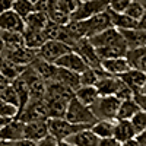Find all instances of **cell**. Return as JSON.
Returning <instances> with one entry per match:
<instances>
[{
    "label": "cell",
    "mask_w": 146,
    "mask_h": 146,
    "mask_svg": "<svg viewBox=\"0 0 146 146\" xmlns=\"http://www.w3.org/2000/svg\"><path fill=\"white\" fill-rule=\"evenodd\" d=\"M69 25L72 27V29L75 31L80 38H92L96 34H100L108 28L113 27L111 23V16H110V12L105 10L102 13H98L89 19L85 21H79V22H70Z\"/></svg>",
    "instance_id": "1"
},
{
    "label": "cell",
    "mask_w": 146,
    "mask_h": 146,
    "mask_svg": "<svg viewBox=\"0 0 146 146\" xmlns=\"http://www.w3.org/2000/svg\"><path fill=\"white\" fill-rule=\"evenodd\" d=\"M48 124V131L50 135L57 140V142H64L67 137H70L72 135H76L80 130L85 129H91V126H85V124H75L70 123L66 118H48L47 120Z\"/></svg>",
    "instance_id": "2"
},
{
    "label": "cell",
    "mask_w": 146,
    "mask_h": 146,
    "mask_svg": "<svg viewBox=\"0 0 146 146\" xmlns=\"http://www.w3.org/2000/svg\"><path fill=\"white\" fill-rule=\"evenodd\" d=\"M120 104H121V101L117 98L115 95H111V96H98V100L91 105V110H92L94 115L96 117V120L115 121Z\"/></svg>",
    "instance_id": "3"
},
{
    "label": "cell",
    "mask_w": 146,
    "mask_h": 146,
    "mask_svg": "<svg viewBox=\"0 0 146 146\" xmlns=\"http://www.w3.org/2000/svg\"><path fill=\"white\" fill-rule=\"evenodd\" d=\"M67 121L75 124H85V126H94L96 121V117L94 115L91 107L83 105L80 101H78L76 98H73L67 107V113L64 117Z\"/></svg>",
    "instance_id": "4"
},
{
    "label": "cell",
    "mask_w": 146,
    "mask_h": 146,
    "mask_svg": "<svg viewBox=\"0 0 146 146\" xmlns=\"http://www.w3.org/2000/svg\"><path fill=\"white\" fill-rule=\"evenodd\" d=\"M18 118L23 123H34V121H47L50 118L48 105L45 100H31L27 107L21 110Z\"/></svg>",
    "instance_id": "5"
},
{
    "label": "cell",
    "mask_w": 146,
    "mask_h": 146,
    "mask_svg": "<svg viewBox=\"0 0 146 146\" xmlns=\"http://www.w3.org/2000/svg\"><path fill=\"white\" fill-rule=\"evenodd\" d=\"M108 3H110V0H89V2H83L75 13H72L70 19L72 22L89 19L95 15L108 10Z\"/></svg>",
    "instance_id": "6"
},
{
    "label": "cell",
    "mask_w": 146,
    "mask_h": 146,
    "mask_svg": "<svg viewBox=\"0 0 146 146\" xmlns=\"http://www.w3.org/2000/svg\"><path fill=\"white\" fill-rule=\"evenodd\" d=\"M27 80L28 88H29V95L31 100H44L47 94V83L42 80V78L36 73L31 66H28L23 73L21 75Z\"/></svg>",
    "instance_id": "7"
},
{
    "label": "cell",
    "mask_w": 146,
    "mask_h": 146,
    "mask_svg": "<svg viewBox=\"0 0 146 146\" xmlns=\"http://www.w3.org/2000/svg\"><path fill=\"white\" fill-rule=\"evenodd\" d=\"M73 51V48L64 44L63 41H57V40H48L40 50L38 56L44 60H47L48 63H56L60 57H63L64 54Z\"/></svg>",
    "instance_id": "8"
},
{
    "label": "cell",
    "mask_w": 146,
    "mask_h": 146,
    "mask_svg": "<svg viewBox=\"0 0 146 146\" xmlns=\"http://www.w3.org/2000/svg\"><path fill=\"white\" fill-rule=\"evenodd\" d=\"M3 57L13 62L19 66H31L32 62L38 57V51L36 50H32V48H28V47H19V48H15V50H5L3 51Z\"/></svg>",
    "instance_id": "9"
},
{
    "label": "cell",
    "mask_w": 146,
    "mask_h": 146,
    "mask_svg": "<svg viewBox=\"0 0 146 146\" xmlns=\"http://www.w3.org/2000/svg\"><path fill=\"white\" fill-rule=\"evenodd\" d=\"M73 51H76L85 60V63H86L89 67H92V69H101V60H100L98 54H96L95 47L89 42L88 38H82L76 44V47L73 48Z\"/></svg>",
    "instance_id": "10"
},
{
    "label": "cell",
    "mask_w": 146,
    "mask_h": 146,
    "mask_svg": "<svg viewBox=\"0 0 146 146\" xmlns=\"http://www.w3.org/2000/svg\"><path fill=\"white\" fill-rule=\"evenodd\" d=\"M27 28L25 19L21 18L15 10H6L0 13V31L6 32H23Z\"/></svg>",
    "instance_id": "11"
},
{
    "label": "cell",
    "mask_w": 146,
    "mask_h": 146,
    "mask_svg": "<svg viewBox=\"0 0 146 146\" xmlns=\"http://www.w3.org/2000/svg\"><path fill=\"white\" fill-rule=\"evenodd\" d=\"M54 64L57 67H63V69L76 72V73H83L85 70L89 67L86 63H85V60L76 51H70V53L64 54L63 57H60Z\"/></svg>",
    "instance_id": "12"
},
{
    "label": "cell",
    "mask_w": 146,
    "mask_h": 146,
    "mask_svg": "<svg viewBox=\"0 0 146 146\" xmlns=\"http://www.w3.org/2000/svg\"><path fill=\"white\" fill-rule=\"evenodd\" d=\"M23 130H25V123L19 118L9 120L6 126L0 130V139L5 142H15L23 139Z\"/></svg>",
    "instance_id": "13"
},
{
    "label": "cell",
    "mask_w": 146,
    "mask_h": 146,
    "mask_svg": "<svg viewBox=\"0 0 146 146\" xmlns=\"http://www.w3.org/2000/svg\"><path fill=\"white\" fill-rule=\"evenodd\" d=\"M96 54H98L100 60H108V58H120V57H126L127 51H129V47L126 44V41L121 38L120 41L111 44V45H107V47H101V48H95Z\"/></svg>",
    "instance_id": "14"
},
{
    "label": "cell",
    "mask_w": 146,
    "mask_h": 146,
    "mask_svg": "<svg viewBox=\"0 0 146 146\" xmlns=\"http://www.w3.org/2000/svg\"><path fill=\"white\" fill-rule=\"evenodd\" d=\"M31 67L42 78V80H44L45 83L54 82L56 78H57V70H58V67H57L54 63H48L47 60L41 58L40 56L32 62Z\"/></svg>",
    "instance_id": "15"
},
{
    "label": "cell",
    "mask_w": 146,
    "mask_h": 146,
    "mask_svg": "<svg viewBox=\"0 0 146 146\" xmlns=\"http://www.w3.org/2000/svg\"><path fill=\"white\" fill-rule=\"evenodd\" d=\"M63 143L69 146H98L100 137L91 129H85L76 133V135H72L70 137H67Z\"/></svg>",
    "instance_id": "16"
},
{
    "label": "cell",
    "mask_w": 146,
    "mask_h": 146,
    "mask_svg": "<svg viewBox=\"0 0 146 146\" xmlns=\"http://www.w3.org/2000/svg\"><path fill=\"white\" fill-rule=\"evenodd\" d=\"M50 135L48 131L47 121H34V123H25L23 130V139H28L32 142H40L41 139Z\"/></svg>",
    "instance_id": "17"
},
{
    "label": "cell",
    "mask_w": 146,
    "mask_h": 146,
    "mask_svg": "<svg viewBox=\"0 0 146 146\" xmlns=\"http://www.w3.org/2000/svg\"><path fill=\"white\" fill-rule=\"evenodd\" d=\"M123 36H121L120 31L114 27L108 28L100 34H96L95 36H92V38H89V42L95 47V48H101V47H107V45H111L117 41H120Z\"/></svg>",
    "instance_id": "18"
},
{
    "label": "cell",
    "mask_w": 146,
    "mask_h": 146,
    "mask_svg": "<svg viewBox=\"0 0 146 146\" xmlns=\"http://www.w3.org/2000/svg\"><path fill=\"white\" fill-rule=\"evenodd\" d=\"M101 67H102V70L105 73H108V75H111V76H117V78L131 69L126 57L102 60V62H101Z\"/></svg>",
    "instance_id": "19"
},
{
    "label": "cell",
    "mask_w": 146,
    "mask_h": 146,
    "mask_svg": "<svg viewBox=\"0 0 146 146\" xmlns=\"http://www.w3.org/2000/svg\"><path fill=\"white\" fill-rule=\"evenodd\" d=\"M118 78L123 80L127 86H129L133 92H135V95H136V94L140 92L142 86H143L145 82H146V73H145V72H140V70H137V69H130L129 72L123 73V75L118 76Z\"/></svg>",
    "instance_id": "20"
},
{
    "label": "cell",
    "mask_w": 146,
    "mask_h": 146,
    "mask_svg": "<svg viewBox=\"0 0 146 146\" xmlns=\"http://www.w3.org/2000/svg\"><path fill=\"white\" fill-rule=\"evenodd\" d=\"M123 40L126 41L129 50L133 48H140L146 45V32L136 28V29H118Z\"/></svg>",
    "instance_id": "21"
},
{
    "label": "cell",
    "mask_w": 146,
    "mask_h": 146,
    "mask_svg": "<svg viewBox=\"0 0 146 146\" xmlns=\"http://www.w3.org/2000/svg\"><path fill=\"white\" fill-rule=\"evenodd\" d=\"M136 136H137V133L135 131V129H133L130 120H117V121H115L114 137H115L120 143L129 142V140H131V139H135Z\"/></svg>",
    "instance_id": "22"
},
{
    "label": "cell",
    "mask_w": 146,
    "mask_h": 146,
    "mask_svg": "<svg viewBox=\"0 0 146 146\" xmlns=\"http://www.w3.org/2000/svg\"><path fill=\"white\" fill-rule=\"evenodd\" d=\"M118 85H120V78L105 75V76L100 78L98 83L95 86L98 89L100 96H111V95H115V92L118 89Z\"/></svg>",
    "instance_id": "23"
},
{
    "label": "cell",
    "mask_w": 146,
    "mask_h": 146,
    "mask_svg": "<svg viewBox=\"0 0 146 146\" xmlns=\"http://www.w3.org/2000/svg\"><path fill=\"white\" fill-rule=\"evenodd\" d=\"M56 80L60 82L62 85H64V86L70 88L75 92L80 88V73L72 72V70H67V69H63V67H58Z\"/></svg>",
    "instance_id": "24"
},
{
    "label": "cell",
    "mask_w": 146,
    "mask_h": 146,
    "mask_svg": "<svg viewBox=\"0 0 146 146\" xmlns=\"http://www.w3.org/2000/svg\"><path fill=\"white\" fill-rule=\"evenodd\" d=\"M23 38H25V47L32 48V50H36V51L48 41L44 31L32 29V28H28V27L23 31Z\"/></svg>",
    "instance_id": "25"
},
{
    "label": "cell",
    "mask_w": 146,
    "mask_h": 146,
    "mask_svg": "<svg viewBox=\"0 0 146 146\" xmlns=\"http://www.w3.org/2000/svg\"><path fill=\"white\" fill-rule=\"evenodd\" d=\"M45 102L48 105V113L50 118H64L67 113V107L70 101L62 100V98H51V96H45Z\"/></svg>",
    "instance_id": "26"
},
{
    "label": "cell",
    "mask_w": 146,
    "mask_h": 146,
    "mask_svg": "<svg viewBox=\"0 0 146 146\" xmlns=\"http://www.w3.org/2000/svg\"><path fill=\"white\" fill-rule=\"evenodd\" d=\"M126 58L131 69H137V70L146 73V45L140 47V48L129 50L126 54Z\"/></svg>",
    "instance_id": "27"
},
{
    "label": "cell",
    "mask_w": 146,
    "mask_h": 146,
    "mask_svg": "<svg viewBox=\"0 0 146 146\" xmlns=\"http://www.w3.org/2000/svg\"><path fill=\"white\" fill-rule=\"evenodd\" d=\"M27 67L25 66H19V64L10 62V60H7V58H3L2 64H0V76H3L5 79H7L12 83L15 79H18L22 75L23 70H25Z\"/></svg>",
    "instance_id": "28"
},
{
    "label": "cell",
    "mask_w": 146,
    "mask_h": 146,
    "mask_svg": "<svg viewBox=\"0 0 146 146\" xmlns=\"http://www.w3.org/2000/svg\"><path fill=\"white\" fill-rule=\"evenodd\" d=\"M110 16H111L113 27L117 28V29H136V28H139V22L136 19L130 18L126 13H115V12H110Z\"/></svg>",
    "instance_id": "29"
},
{
    "label": "cell",
    "mask_w": 146,
    "mask_h": 146,
    "mask_svg": "<svg viewBox=\"0 0 146 146\" xmlns=\"http://www.w3.org/2000/svg\"><path fill=\"white\" fill-rule=\"evenodd\" d=\"M139 111H140V107L137 105L135 98L121 101L117 113V120H131Z\"/></svg>",
    "instance_id": "30"
},
{
    "label": "cell",
    "mask_w": 146,
    "mask_h": 146,
    "mask_svg": "<svg viewBox=\"0 0 146 146\" xmlns=\"http://www.w3.org/2000/svg\"><path fill=\"white\" fill-rule=\"evenodd\" d=\"M98 96H100V94H98L96 86H80L75 92V98L86 107H91L96 100H98Z\"/></svg>",
    "instance_id": "31"
},
{
    "label": "cell",
    "mask_w": 146,
    "mask_h": 146,
    "mask_svg": "<svg viewBox=\"0 0 146 146\" xmlns=\"http://www.w3.org/2000/svg\"><path fill=\"white\" fill-rule=\"evenodd\" d=\"M0 36L5 42V50H15V48L25 45L23 32H6L0 31Z\"/></svg>",
    "instance_id": "32"
},
{
    "label": "cell",
    "mask_w": 146,
    "mask_h": 146,
    "mask_svg": "<svg viewBox=\"0 0 146 146\" xmlns=\"http://www.w3.org/2000/svg\"><path fill=\"white\" fill-rule=\"evenodd\" d=\"M12 85H13V88L18 92V96H19V111H21V110H23L27 107V104L31 101L28 83H27V80L23 79L22 76H19L18 79H15L13 82H12Z\"/></svg>",
    "instance_id": "33"
},
{
    "label": "cell",
    "mask_w": 146,
    "mask_h": 146,
    "mask_svg": "<svg viewBox=\"0 0 146 146\" xmlns=\"http://www.w3.org/2000/svg\"><path fill=\"white\" fill-rule=\"evenodd\" d=\"M115 121H117V120H115ZM115 121L98 120V121H96V123L91 127V130H92L100 139L113 137V136H114V129H115Z\"/></svg>",
    "instance_id": "34"
},
{
    "label": "cell",
    "mask_w": 146,
    "mask_h": 146,
    "mask_svg": "<svg viewBox=\"0 0 146 146\" xmlns=\"http://www.w3.org/2000/svg\"><path fill=\"white\" fill-rule=\"evenodd\" d=\"M50 22V18L48 15L42 13V12H32V13L25 19V23L28 28H32V29H40V31H44L45 27L48 25Z\"/></svg>",
    "instance_id": "35"
},
{
    "label": "cell",
    "mask_w": 146,
    "mask_h": 146,
    "mask_svg": "<svg viewBox=\"0 0 146 146\" xmlns=\"http://www.w3.org/2000/svg\"><path fill=\"white\" fill-rule=\"evenodd\" d=\"M12 10H15L21 18L27 19L32 12H35V5L31 0H15L12 5Z\"/></svg>",
    "instance_id": "36"
},
{
    "label": "cell",
    "mask_w": 146,
    "mask_h": 146,
    "mask_svg": "<svg viewBox=\"0 0 146 146\" xmlns=\"http://www.w3.org/2000/svg\"><path fill=\"white\" fill-rule=\"evenodd\" d=\"M18 115H19V107L9 104L0 98V117L6 120H13L18 118Z\"/></svg>",
    "instance_id": "37"
},
{
    "label": "cell",
    "mask_w": 146,
    "mask_h": 146,
    "mask_svg": "<svg viewBox=\"0 0 146 146\" xmlns=\"http://www.w3.org/2000/svg\"><path fill=\"white\" fill-rule=\"evenodd\" d=\"M48 18H50L51 22L57 23V25H62V27H66L72 22L70 15L66 13V12H63L62 9H58V7H54L50 13H48Z\"/></svg>",
    "instance_id": "38"
},
{
    "label": "cell",
    "mask_w": 146,
    "mask_h": 146,
    "mask_svg": "<svg viewBox=\"0 0 146 146\" xmlns=\"http://www.w3.org/2000/svg\"><path fill=\"white\" fill-rule=\"evenodd\" d=\"M145 12H146V6H145V5H142V3H139V2H131L130 6L127 7V10L124 12V13L129 15L130 18H133V19H136V21L139 22V21L143 18Z\"/></svg>",
    "instance_id": "39"
},
{
    "label": "cell",
    "mask_w": 146,
    "mask_h": 146,
    "mask_svg": "<svg viewBox=\"0 0 146 146\" xmlns=\"http://www.w3.org/2000/svg\"><path fill=\"white\" fill-rule=\"evenodd\" d=\"M80 5H82L80 0H57V7L66 12V13H69L70 16L79 9Z\"/></svg>",
    "instance_id": "40"
},
{
    "label": "cell",
    "mask_w": 146,
    "mask_h": 146,
    "mask_svg": "<svg viewBox=\"0 0 146 146\" xmlns=\"http://www.w3.org/2000/svg\"><path fill=\"white\" fill-rule=\"evenodd\" d=\"M0 98H2L3 101H6V102H9V104H13V105L19 107V96H18V92H16V89L13 88L12 83L0 94Z\"/></svg>",
    "instance_id": "41"
},
{
    "label": "cell",
    "mask_w": 146,
    "mask_h": 146,
    "mask_svg": "<svg viewBox=\"0 0 146 146\" xmlns=\"http://www.w3.org/2000/svg\"><path fill=\"white\" fill-rule=\"evenodd\" d=\"M130 121H131V126H133V129H135V131L137 135H140L143 130H146V113L142 111V110Z\"/></svg>",
    "instance_id": "42"
},
{
    "label": "cell",
    "mask_w": 146,
    "mask_h": 146,
    "mask_svg": "<svg viewBox=\"0 0 146 146\" xmlns=\"http://www.w3.org/2000/svg\"><path fill=\"white\" fill-rule=\"evenodd\" d=\"M62 31H63V27L62 25H57V23H54V22L50 21V22H48V25L45 27V29H44V34L47 36V40H57L58 41Z\"/></svg>",
    "instance_id": "43"
},
{
    "label": "cell",
    "mask_w": 146,
    "mask_h": 146,
    "mask_svg": "<svg viewBox=\"0 0 146 146\" xmlns=\"http://www.w3.org/2000/svg\"><path fill=\"white\" fill-rule=\"evenodd\" d=\"M131 2L133 0H110L108 10L110 12H115V13H124Z\"/></svg>",
    "instance_id": "44"
},
{
    "label": "cell",
    "mask_w": 146,
    "mask_h": 146,
    "mask_svg": "<svg viewBox=\"0 0 146 146\" xmlns=\"http://www.w3.org/2000/svg\"><path fill=\"white\" fill-rule=\"evenodd\" d=\"M115 96L120 100V101H126V100H131L135 98V92H133L127 85L120 79V85H118V89L115 92Z\"/></svg>",
    "instance_id": "45"
},
{
    "label": "cell",
    "mask_w": 146,
    "mask_h": 146,
    "mask_svg": "<svg viewBox=\"0 0 146 146\" xmlns=\"http://www.w3.org/2000/svg\"><path fill=\"white\" fill-rule=\"evenodd\" d=\"M54 7H57V0H38V2L35 3V10L42 12L45 15L50 13Z\"/></svg>",
    "instance_id": "46"
},
{
    "label": "cell",
    "mask_w": 146,
    "mask_h": 146,
    "mask_svg": "<svg viewBox=\"0 0 146 146\" xmlns=\"http://www.w3.org/2000/svg\"><path fill=\"white\" fill-rule=\"evenodd\" d=\"M36 146H60V142H57L51 135H48L47 137L41 139L40 142H36Z\"/></svg>",
    "instance_id": "47"
},
{
    "label": "cell",
    "mask_w": 146,
    "mask_h": 146,
    "mask_svg": "<svg viewBox=\"0 0 146 146\" xmlns=\"http://www.w3.org/2000/svg\"><path fill=\"white\" fill-rule=\"evenodd\" d=\"M98 146H121V143L113 136V137L100 139V145H98Z\"/></svg>",
    "instance_id": "48"
},
{
    "label": "cell",
    "mask_w": 146,
    "mask_h": 146,
    "mask_svg": "<svg viewBox=\"0 0 146 146\" xmlns=\"http://www.w3.org/2000/svg\"><path fill=\"white\" fill-rule=\"evenodd\" d=\"M7 146H36V142H32L28 139H21L15 142H7Z\"/></svg>",
    "instance_id": "49"
},
{
    "label": "cell",
    "mask_w": 146,
    "mask_h": 146,
    "mask_svg": "<svg viewBox=\"0 0 146 146\" xmlns=\"http://www.w3.org/2000/svg\"><path fill=\"white\" fill-rule=\"evenodd\" d=\"M135 101L137 102V105L140 107L142 111L146 113V95H143V94H136V95H135Z\"/></svg>",
    "instance_id": "50"
},
{
    "label": "cell",
    "mask_w": 146,
    "mask_h": 146,
    "mask_svg": "<svg viewBox=\"0 0 146 146\" xmlns=\"http://www.w3.org/2000/svg\"><path fill=\"white\" fill-rule=\"evenodd\" d=\"M136 140H137V143L140 146H146V130H143L140 135L136 136Z\"/></svg>",
    "instance_id": "51"
},
{
    "label": "cell",
    "mask_w": 146,
    "mask_h": 146,
    "mask_svg": "<svg viewBox=\"0 0 146 146\" xmlns=\"http://www.w3.org/2000/svg\"><path fill=\"white\" fill-rule=\"evenodd\" d=\"M9 85H10V82H9L7 79H5L3 76H0V94H2V92L9 86Z\"/></svg>",
    "instance_id": "52"
},
{
    "label": "cell",
    "mask_w": 146,
    "mask_h": 146,
    "mask_svg": "<svg viewBox=\"0 0 146 146\" xmlns=\"http://www.w3.org/2000/svg\"><path fill=\"white\" fill-rule=\"evenodd\" d=\"M139 29H142V31H145V32H146V12H145L143 18L139 21Z\"/></svg>",
    "instance_id": "53"
},
{
    "label": "cell",
    "mask_w": 146,
    "mask_h": 146,
    "mask_svg": "<svg viewBox=\"0 0 146 146\" xmlns=\"http://www.w3.org/2000/svg\"><path fill=\"white\" fill-rule=\"evenodd\" d=\"M121 146H140V145L137 143V140H136V137H135V139H131V140H129V142L121 143Z\"/></svg>",
    "instance_id": "54"
},
{
    "label": "cell",
    "mask_w": 146,
    "mask_h": 146,
    "mask_svg": "<svg viewBox=\"0 0 146 146\" xmlns=\"http://www.w3.org/2000/svg\"><path fill=\"white\" fill-rule=\"evenodd\" d=\"M7 121H9V120H6V118H2V117H0V130H2V129L6 126Z\"/></svg>",
    "instance_id": "55"
},
{
    "label": "cell",
    "mask_w": 146,
    "mask_h": 146,
    "mask_svg": "<svg viewBox=\"0 0 146 146\" xmlns=\"http://www.w3.org/2000/svg\"><path fill=\"white\" fill-rule=\"evenodd\" d=\"M3 51H5V42L2 40V36H0V54H3Z\"/></svg>",
    "instance_id": "56"
},
{
    "label": "cell",
    "mask_w": 146,
    "mask_h": 146,
    "mask_svg": "<svg viewBox=\"0 0 146 146\" xmlns=\"http://www.w3.org/2000/svg\"><path fill=\"white\" fill-rule=\"evenodd\" d=\"M139 94H143V95H146V82H145V85L142 86V89H140V92Z\"/></svg>",
    "instance_id": "57"
},
{
    "label": "cell",
    "mask_w": 146,
    "mask_h": 146,
    "mask_svg": "<svg viewBox=\"0 0 146 146\" xmlns=\"http://www.w3.org/2000/svg\"><path fill=\"white\" fill-rule=\"evenodd\" d=\"M133 2H139V3H142V5L146 6V0H133Z\"/></svg>",
    "instance_id": "58"
},
{
    "label": "cell",
    "mask_w": 146,
    "mask_h": 146,
    "mask_svg": "<svg viewBox=\"0 0 146 146\" xmlns=\"http://www.w3.org/2000/svg\"><path fill=\"white\" fill-rule=\"evenodd\" d=\"M0 146H7V142H5V140L0 139Z\"/></svg>",
    "instance_id": "59"
},
{
    "label": "cell",
    "mask_w": 146,
    "mask_h": 146,
    "mask_svg": "<svg viewBox=\"0 0 146 146\" xmlns=\"http://www.w3.org/2000/svg\"><path fill=\"white\" fill-rule=\"evenodd\" d=\"M3 58H5V57H3V54H0V64H2V62H3Z\"/></svg>",
    "instance_id": "60"
},
{
    "label": "cell",
    "mask_w": 146,
    "mask_h": 146,
    "mask_svg": "<svg viewBox=\"0 0 146 146\" xmlns=\"http://www.w3.org/2000/svg\"><path fill=\"white\" fill-rule=\"evenodd\" d=\"M31 2H32V3H34V5H35V3H36V2H38V0H31Z\"/></svg>",
    "instance_id": "61"
},
{
    "label": "cell",
    "mask_w": 146,
    "mask_h": 146,
    "mask_svg": "<svg viewBox=\"0 0 146 146\" xmlns=\"http://www.w3.org/2000/svg\"><path fill=\"white\" fill-rule=\"evenodd\" d=\"M80 2H82V3H83V2H89V0H80Z\"/></svg>",
    "instance_id": "62"
},
{
    "label": "cell",
    "mask_w": 146,
    "mask_h": 146,
    "mask_svg": "<svg viewBox=\"0 0 146 146\" xmlns=\"http://www.w3.org/2000/svg\"><path fill=\"white\" fill-rule=\"evenodd\" d=\"M60 146H64V145H63V143H60Z\"/></svg>",
    "instance_id": "63"
},
{
    "label": "cell",
    "mask_w": 146,
    "mask_h": 146,
    "mask_svg": "<svg viewBox=\"0 0 146 146\" xmlns=\"http://www.w3.org/2000/svg\"><path fill=\"white\" fill-rule=\"evenodd\" d=\"M13 2H15V0H13Z\"/></svg>",
    "instance_id": "64"
}]
</instances>
